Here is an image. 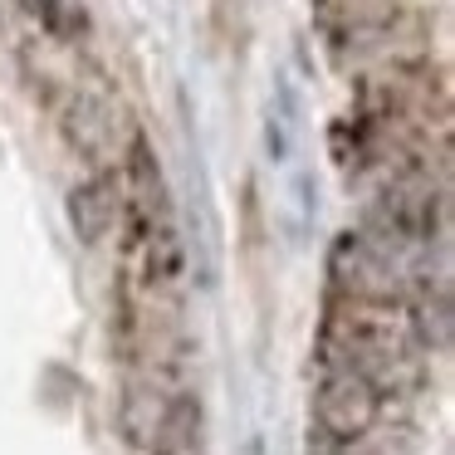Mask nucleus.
I'll use <instances>...</instances> for the list:
<instances>
[{
  "label": "nucleus",
  "mask_w": 455,
  "mask_h": 455,
  "mask_svg": "<svg viewBox=\"0 0 455 455\" xmlns=\"http://www.w3.org/2000/svg\"><path fill=\"white\" fill-rule=\"evenodd\" d=\"M314 416H318V431H323L328 441L347 445V441H363V435L377 426L382 396H377V387L367 382V377H357L347 363L323 357V382H318Z\"/></svg>",
  "instance_id": "f257e3e1"
},
{
  "label": "nucleus",
  "mask_w": 455,
  "mask_h": 455,
  "mask_svg": "<svg viewBox=\"0 0 455 455\" xmlns=\"http://www.w3.org/2000/svg\"><path fill=\"white\" fill-rule=\"evenodd\" d=\"M113 220H118V181L108 172H99L74 191V226H79L84 240H99Z\"/></svg>",
  "instance_id": "f03ea898"
},
{
  "label": "nucleus",
  "mask_w": 455,
  "mask_h": 455,
  "mask_svg": "<svg viewBox=\"0 0 455 455\" xmlns=\"http://www.w3.org/2000/svg\"><path fill=\"white\" fill-rule=\"evenodd\" d=\"M35 20L54 35V40L74 44L89 35V11H84V0H30Z\"/></svg>",
  "instance_id": "7ed1b4c3"
}]
</instances>
